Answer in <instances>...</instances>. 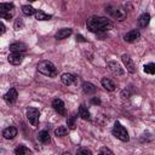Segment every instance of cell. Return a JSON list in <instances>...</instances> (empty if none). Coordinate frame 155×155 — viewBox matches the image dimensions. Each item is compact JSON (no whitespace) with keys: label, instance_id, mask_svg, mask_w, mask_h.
I'll list each match as a JSON object with an SVG mask.
<instances>
[{"label":"cell","instance_id":"cell-9","mask_svg":"<svg viewBox=\"0 0 155 155\" xmlns=\"http://www.w3.org/2000/svg\"><path fill=\"white\" fill-rule=\"evenodd\" d=\"M17 97H18V93H17V90L16 88H10L6 93H5V96H4V99H5V102L6 103H8V104H12V103H15L16 101H17Z\"/></svg>","mask_w":155,"mask_h":155},{"label":"cell","instance_id":"cell-3","mask_svg":"<svg viewBox=\"0 0 155 155\" xmlns=\"http://www.w3.org/2000/svg\"><path fill=\"white\" fill-rule=\"evenodd\" d=\"M105 11H107L114 19H116V21H119V22L126 19V16H127L126 10H124V8L120 7V6H115V5H109V6H107V7H105Z\"/></svg>","mask_w":155,"mask_h":155},{"label":"cell","instance_id":"cell-35","mask_svg":"<svg viewBox=\"0 0 155 155\" xmlns=\"http://www.w3.org/2000/svg\"><path fill=\"white\" fill-rule=\"evenodd\" d=\"M28 1H30V2H34V1H36V0H28Z\"/></svg>","mask_w":155,"mask_h":155},{"label":"cell","instance_id":"cell-24","mask_svg":"<svg viewBox=\"0 0 155 155\" xmlns=\"http://www.w3.org/2000/svg\"><path fill=\"white\" fill-rule=\"evenodd\" d=\"M68 133V128L65 126H58V128L54 130V134L57 137H64Z\"/></svg>","mask_w":155,"mask_h":155},{"label":"cell","instance_id":"cell-21","mask_svg":"<svg viewBox=\"0 0 155 155\" xmlns=\"http://www.w3.org/2000/svg\"><path fill=\"white\" fill-rule=\"evenodd\" d=\"M82 90L86 94H92L96 92V86L91 82H84L82 84Z\"/></svg>","mask_w":155,"mask_h":155},{"label":"cell","instance_id":"cell-1","mask_svg":"<svg viewBox=\"0 0 155 155\" xmlns=\"http://www.w3.org/2000/svg\"><path fill=\"white\" fill-rule=\"evenodd\" d=\"M86 27L92 33H102V31H108L110 29H113L114 24L113 22L107 18V17H102V16H91L87 22H86Z\"/></svg>","mask_w":155,"mask_h":155},{"label":"cell","instance_id":"cell-29","mask_svg":"<svg viewBox=\"0 0 155 155\" xmlns=\"http://www.w3.org/2000/svg\"><path fill=\"white\" fill-rule=\"evenodd\" d=\"M76 153L78 154H86V155H91L92 154V151L90 149H87V148H80V149H78Z\"/></svg>","mask_w":155,"mask_h":155},{"label":"cell","instance_id":"cell-10","mask_svg":"<svg viewBox=\"0 0 155 155\" xmlns=\"http://www.w3.org/2000/svg\"><path fill=\"white\" fill-rule=\"evenodd\" d=\"M139 36H140L139 30H138V29H132V30H130L128 33L125 34L124 40H125L126 42H134L137 39H139Z\"/></svg>","mask_w":155,"mask_h":155},{"label":"cell","instance_id":"cell-33","mask_svg":"<svg viewBox=\"0 0 155 155\" xmlns=\"http://www.w3.org/2000/svg\"><path fill=\"white\" fill-rule=\"evenodd\" d=\"M0 28H1V31H0V33H1V34H4V33H5V25H4V23H2V22H0Z\"/></svg>","mask_w":155,"mask_h":155},{"label":"cell","instance_id":"cell-7","mask_svg":"<svg viewBox=\"0 0 155 155\" xmlns=\"http://www.w3.org/2000/svg\"><path fill=\"white\" fill-rule=\"evenodd\" d=\"M121 59H122V62H124V64H125L127 71L131 73V74H134V73H136V67H134V63H133L132 58H131L128 54H122Z\"/></svg>","mask_w":155,"mask_h":155},{"label":"cell","instance_id":"cell-31","mask_svg":"<svg viewBox=\"0 0 155 155\" xmlns=\"http://www.w3.org/2000/svg\"><path fill=\"white\" fill-rule=\"evenodd\" d=\"M99 154H113V151L110 150V149H108V148H101V150H99Z\"/></svg>","mask_w":155,"mask_h":155},{"label":"cell","instance_id":"cell-17","mask_svg":"<svg viewBox=\"0 0 155 155\" xmlns=\"http://www.w3.org/2000/svg\"><path fill=\"white\" fill-rule=\"evenodd\" d=\"M71 33H73V30L70 29V28H63V29H59L57 33H56V39H65V38H68L69 35H71Z\"/></svg>","mask_w":155,"mask_h":155},{"label":"cell","instance_id":"cell-8","mask_svg":"<svg viewBox=\"0 0 155 155\" xmlns=\"http://www.w3.org/2000/svg\"><path fill=\"white\" fill-rule=\"evenodd\" d=\"M23 58H24V56L22 54V52H12V53H10L8 57H7L8 62H10L11 64H13V65L21 64L22 61H23Z\"/></svg>","mask_w":155,"mask_h":155},{"label":"cell","instance_id":"cell-28","mask_svg":"<svg viewBox=\"0 0 155 155\" xmlns=\"http://www.w3.org/2000/svg\"><path fill=\"white\" fill-rule=\"evenodd\" d=\"M23 27H24V23H23V21H22L21 18H18V19L15 22V29H16V30H21Z\"/></svg>","mask_w":155,"mask_h":155},{"label":"cell","instance_id":"cell-5","mask_svg":"<svg viewBox=\"0 0 155 155\" xmlns=\"http://www.w3.org/2000/svg\"><path fill=\"white\" fill-rule=\"evenodd\" d=\"M39 116H40V111L36 108H29L27 110V119L29 120V122L33 126H38L39 125Z\"/></svg>","mask_w":155,"mask_h":155},{"label":"cell","instance_id":"cell-18","mask_svg":"<svg viewBox=\"0 0 155 155\" xmlns=\"http://www.w3.org/2000/svg\"><path fill=\"white\" fill-rule=\"evenodd\" d=\"M102 86L107 90V91H114L115 90V84L110 80V79H107V78H103L102 79Z\"/></svg>","mask_w":155,"mask_h":155},{"label":"cell","instance_id":"cell-30","mask_svg":"<svg viewBox=\"0 0 155 155\" xmlns=\"http://www.w3.org/2000/svg\"><path fill=\"white\" fill-rule=\"evenodd\" d=\"M12 15H13V12H2V13H0V16H1L2 18L8 19V21L12 18Z\"/></svg>","mask_w":155,"mask_h":155},{"label":"cell","instance_id":"cell-23","mask_svg":"<svg viewBox=\"0 0 155 155\" xmlns=\"http://www.w3.org/2000/svg\"><path fill=\"white\" fill-rule=\"evenodd\" d=\"M15 8V5L11 2H1L0 4V13L2 12H12Z\"/></svg>","mask_w":155,"mask_h":155},{"label":"cell","instance_id":"cell-34","mask_svg":"<svg viewBox=\"0 0 155 155\" xmlns=\"http://www.w3.org/2000/svg\"><path fill=\"white\" fill-rule=\"evenodd\" d=\"M76 40H79V41H85V39H84L81 35H76Z\"/></svg>","mask_w":155,"mask_h":155},{"label":"cell","instance_id":"cell-2","mask_svg":"<svg viewBox=\"0 0 155 155\" xmlns=\"http://www.w3.org/2000/svg\"><path fill=\"white\" fill-rule=\"evenodd\" d=\"M38 71L41 73L42 75H46L48 78H56L58 71H57V68L54 67V64L50 61H41L39 62L38 64Z\"/></svg>","mask_w":155,"mask_h":155},{"label":"cell","instance_id":"cell-19","mask_svg":"<svg viewBox=\"0 0 155 155\" xmlns=\"http://www.w3.org/2000/svg\"><path fill=\"white\" fill-rule=\"evenodd\" d=\"M38 139H39L41 143L46 144V143L50 142V133H48L46 130H42V131H40V132L38 133Z\"/></svg>","mask_w":155,"mask_h":155},{"label":"cell","instance_id":"cell-4","mask_svg":"<svg viewBox=\"0 0 155 155\" xmlns=\"http://www.w3.org/2000/svg\"><path fill=\"white\" fill-rule=\"evenodd\" d=\"M111 132H113V136H114V137H116L117 139H120V140H122V142H128V139H130V136H128L127 130H126L119 121L115 122V125H114Z\"/></svg>","mask_w":155,"mask_h":155},{"label":"cell","instance_id":"cell-13","mask_svg":"<svg viewBox=\"0 0 155 155\" xmlns=\"http://www.w3.org/2000/svg\"><path fill=\"white\" fill-rule=\"evenodd\" d=\"M107 65H108V68H109V70L111 73H114L116 75H122L124 74V69L121 68V65L119 63H116V62H108Z\"/></svg>","mask_w":155,"mask_h":155},{"label":"cell","instance_id":"cell-12","mask_svg":"<svg viewBox=\"0 0 155 155\" xmlns=\"http://www.w3.org/2000/svg\"><path fill=\"white\" fill-rule=\"evenodd\" d=\"M28 48V46L24 42H12L10 45V51L12 52H25Z\"/></svg>","mask_w":155,"mask_h":155},{"label":"cell","instance_id":"cell-11","mask_svg":"<svg viewBox=\"0 0 155 155\" xmlns=\"http://www.w3.org/2000/svg\"><path fill=\"white\" fill-rule=\"evenodd\" d=\"M61 81H62L64 85L70 86V85H75L78 80H76V78H75L73 74H70V73H64V74H62V76H61Z\"/></svg>","mask_w":155,"mask_h":155},{"label":"cell","instance_id":"cell-27","mask_svg":"<svg viewBox=\"0 0 155 155\" xmlns=\"http://www.w3.org/2000/svg\"><path fill=\"white\" fill-rule=\"evenodd\" d=\"M75 120H76V115L74 114V115H71V116H69L68 119H67V125H68V128H74L75 127Z\"/></svg>","mask_w":155,"mask_h":155},{"label":"cell","instance_id":"cell-16","mask_svg":"<svg viewBox=\"0 0 155 155\" xmlns=\"http://www.w3.org/2000/svg\"><path fill=\"white\" fill-rule=\"evenodd\" d=\"M149 22H150V15L147 13V12L145 13H142L139 16V18H138V25L140 28H145L149 24Z\"/></svg>","mask_w":155,"mask_h":155},{"label":"cell","instance_id":"cell-14","mask_svg":"<svg viewBox=\"0 0 155 155\" xmlns=\"http://www.w3.org/2000/svg\"><path fill=\"white\" fill-rule=\"evenodd\" d=\"M17 128L15 126H10V127H6L4 131H2V136L6 138V139H12L17 136Z\"/></svg>","mask_w":155,"mask_h":155},{"label":"cell","instance_id":"cell-20","mask_svg":"<svg viewBox=\"0 0 155 155\" xmlns=\"http://www.w3.org/2000/svg\"><path fill=\"white\" fill-rule=\"evenodd\" d=\"M35 18H36L38 21H48V19L52 18V16L45 13V12L41 11V10H36V11H35Z\"/></svg>","mask_w":155,"mask_h":155},{"label":"cell","instance_id":"cell-25","mask_svg":"<svg viewBox=\"0 0 155 155\" xmlns=\"http://www.w3.org/2000/svg\"><path fill=\"white\" fill-rule=\"evenodd\" d=\"M22 12L25 15V16H31L35 13V10L33 8V6L30 5H23L22 6Z\"/></svg>","mask_w":155,"mask_h":155},{"label":"cell","instance_id":"cell-6","mask_svg":"<svg viewBox=\"0 0 155 155\" xmlns=\"http://www.w3.org/2000/svg\"><path fill=\"white\" fill-rule=\"evenodd\" d=\"M52 107H53V109H54L59 115H63V116L67 115V109H65V105H64V103H63L62 99L54 98V99L52 101Z\"/></svg>","mask_w":155,"mask_h":155},{"label":"cell","instance_id":"cell-22","mask_svg":"<svg viewBox=\"0 0 155 155\" xmlns=\"http://www.w3.org/2000/svg\"><path fill=\"white\" fill-rule=\"evenodd\" d=\"M15 154L16 155H28V154H31V150L24 145H18L16 149H15Z\"/></svg>","mask_w":155,"mask_h":155},{"label":"cell","instance_id":"cell-32","mask_svg":"<svg viewBox=\"0 0 155 155\" xmlns=\"http://www.w3.org/2000/svg\"><path fill=\"white\" fill-rule=\"evenodd\" d=\"M91 102H92L93 104H99V103H101V101H99V98H97V97H94V98H92V99H91Z\"/></svg>","mask_w":155,"mask_h":155},{"label":"cell","instance_id":"cell-26","mask_svg":"<svg viewBox=\"0 0 155 155\" xmlns=\"http://www.w3.org/2000/svg\"><path fill=\"white\" fill-rule=\"evenodd\" d=\"M143 69H144V73L154 75L155 74V63H148L143 67Z\"/></svg>","mask_w":155,"mask_h":155},{"label":"cell","instance_id":"cell-15","mask_svg":"<svg viewBox=\"0 0 155 155\" xmlns=\"http://www.w3.org/2000/svg\"><path fill=\"white\" fill-rule=\"evenodd\" d=\"M79 116H80L81 119H84V120H91L90 111H88L87 107H86L84 103L80 104V107H79Z\"/></svg>","mask_w":155,"mask_h":155}]
</instances>
